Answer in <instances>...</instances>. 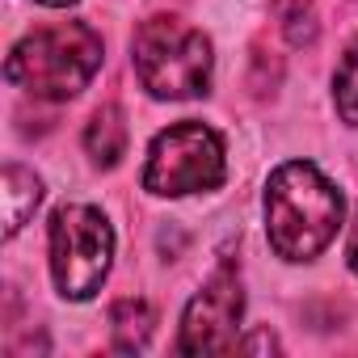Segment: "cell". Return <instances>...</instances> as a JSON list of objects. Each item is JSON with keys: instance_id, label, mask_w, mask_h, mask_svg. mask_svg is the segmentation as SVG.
<instances>
[{"instance_id": "obj_7", "label": "cell", "mask_w": 358, "mask_h": 358, "mask_svg": "<svg viewBox=\"0 0 358 358\" xmlns=\"http://www.w3.org/2000/svg\"><path fill=\"white\" fill-rule=\"evenodd\" d=\"M0 199H5V236H17L43 203V182L22 164H5V173H0Z\"/></svg>"}, {"instance_id": "obj_3", "label": "cell", "mask_w": 358, "mask_h": 358, "mask_svg": "<svg viewBox=\"0 0 358 358\" xmlns=\"http://www.w3.org/2000/svg\"><path fill=\"white\" fill-rule=\"evenodd\" d=\"M135 76L156 101H190L211 89V38L182 17H148L131 43Z\"/></svg>"}, {"instance_id": "obj_12", "label": "cell", "mask_w": 358, "mask_h": 358, "mask_svg": "<svg viewBox=\"0 0 358 358\" xmlns=\"http://www.w3.org/2000/svg\"><path fill=\"white\" fill-rule=\"evenodd\" d=\"M345 266L358 274V215H354V224H350V236H345Z\"/></svg>"}, {"instance_id": "obj_1", "label": "cell", "mask_w": 358, "mask_h": 358, "mask_svg": "<svg viewBox=\"0 0 358 358\" xmlns=\"http://www.w3.org/2000/svg\"><path fill=\"white\" fill-rule=\"evenodd\" d=\"M262 211L270 249L282 262H312L333 245L345 220V199L312 160H287L270 173Z\"/></svg>"}, {"instance_id": "obj_14", "label": "cell", "mask_w": 358, "mask_h": 358, "mask_svg": "<svg viewBox=\"0 0 358 358\" xmlns=\"http://www.w3.org/2000/svg\"><path fill=\"white\" fill-rule=\"evenodd\" d=\"M38 5H47V9H68V5H76V0H38Z\"/></svg>"}, {"instance_id": "obj_5", "label": "cell", "mask_w": 358, "mask_h": 358, "mask_svg": "<svg viewBox=\"0 0 358 358\" xmlns=\"http://www.w3.org/2000/svg\"><path fill=\"white\" fill-rule=\"evenodd\" d=\"M51 245V278L55 291L72 303H85L101 291L114 266V228L89 203H64L47 228Z\"/></svg>"}, {"instance_id": "obj_13", "label": "cell", "mask_w": 358, "mask_h": 358, "mask_svg": "<svg viewBox=\"0 0 358 358\" xmlns=\"http://www.w3.org/2000/svg\"><path fill=\"white\" fill-rule=\"evenodd\" d=\"M236 350H278V341H274V337H270V333L262 329V333H253V337H245V341H241Z\"/></svg>"}, {"instance_id": "obj_8", "label": "cell", "mask_w": 358, "mask_h": 358, "mask_svg": "<svg viewBox=\"0 0 358 358\" xmlns=\"http://www.w3.org/2000/svg\"><path fill=\"white\" fill-rule=\"evenodd\" d=\"M85 152L93 156L97 169H114L122 156H127V114L122 106H101L89 127H85Z\"/></svg>"}, {"instance_id": "obj_9", "label": "cell", "mask_w": 358, "mask_h": 358, "mask_svg": "<svg viewBox=\"0 0 358 358\" xmlns=\"http://www.w3.org/2000/svg\"><path fill=\"white\" fill-rule=\"evenodd\" d=\"M152 324H156V312H152L148 299H118V303L110 308L114 350H122V354H139V350H148Z\"/></svg>"}, {"instance_id": "obj_4", "label": "cell", "mask_w": 358, "mask_h": 358, "mask_svg": "<svg viewBox=\"0 0 358 358\" xmlns=\"http://www.w3.org/2000/svg\"><path fill=\"white\" fill-rule=\"evenodd\" d=\"M228 177L224 135L207 122H173L148 143L143 160V190L156 199H182V194H207L220 190Z\"/></svg>"}, {"instance_id": "obj_11", "label": "cell", "mask_w": 358, "mask_h": 358, "mask_svg": "<svg viewBox=\"0 0 358 358\" xmlns=\"http://www.w3.org/2000/svg\"><path fill=\"white\" fill-rule=\"evenodd\" d=\"M278 17H282V34H287L291 47L316 43V9H312V0H278Z\"/></svg>"}, {"instance_id": "obj_2", "label": "cell", "mask_w": 358, "mask_h": 358, "mask_svg": "<svg viewBox=\"0 0 358 358\" xmlns=\"http://www.w3.org/2000/svg\"><path fill=\"white\" fill-rule=\"evenodd\" d=\"M101 55H106L101 34L89 22L38 26L13 43L5 59V80L43 101H72L97 76Z\"/></svg>"}, {"instance_id": "obj_6", "label": "cell", "mask_w": 358, "mask_h": 358, "mask_svg": "<svg viewBox=\"0 0 358 358\" xmlns=\"http://www.w3.org/2000/svg\"><path fill=\"white\" fill-rule=\"evenodd\" d=\"M241 316H245V287L232 262H220L203 291L182 312V354H232L241 345Z\"/></svg>"}, {"instance_id": "obj_10", "label": "cell", "mask_w": 358, "mask_h": 358, "mask_svg": "<svg viewBox=\"0 0 358 358\" xmlns=\"http://www.w3.org/2000/svg\"><path fill=\"white\" fill-rule=\"evenodd\" d=\"M333 106L345 127H358V38L345 47V55L333 72Z\"/></svg>"}]
</instances>
